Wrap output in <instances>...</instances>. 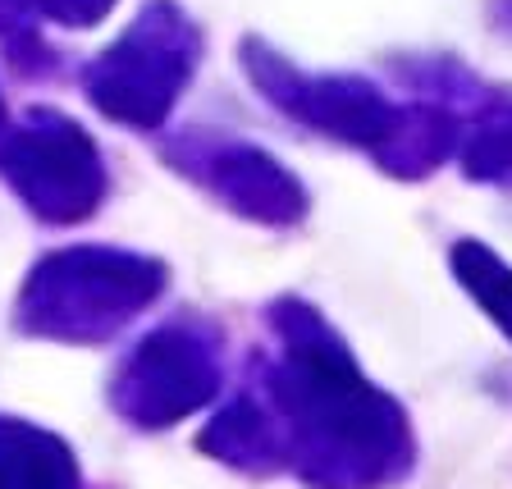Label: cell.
<instances>
[{
	"mask_svg": "<svg viewBox=\"0 0 512 489\" xmlns=\"http://www.w3.org/2000/svg\"><path fill=\"white\" fill-rule=\"evenodd\" d=\"M458 270H462V279L471 284V293H476L485 307L499 316V325L512 334V275L508 270H499L485 256V247H458Z\"/></svg>",
	"mask_w": 512,
	"mask_h": 489,
	"instance_id": "cell-1",
	"label": "cell"
}]
</instances>
